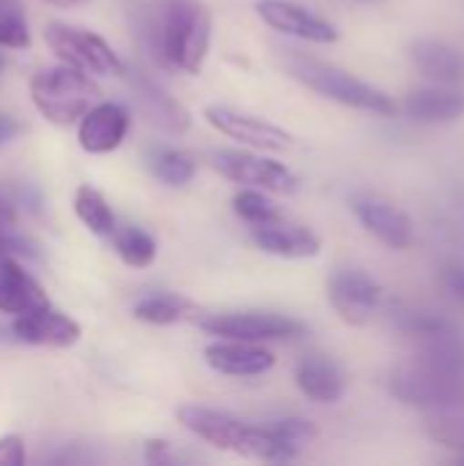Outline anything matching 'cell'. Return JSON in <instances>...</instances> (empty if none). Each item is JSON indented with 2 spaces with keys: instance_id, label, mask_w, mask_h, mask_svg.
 <instances>
[{
  "instance_id": "34",
  "label": "cell",
  "mask_w": 464,
  "mask_h": 466,
  "mask_svg": "<svg viewBox=\"0 0 464 466\" xmlns=\"http://www.w3.org/2000/svg\"><path fill=\"white\" fill-rule=\"evenodd\" d=\"M145 461L156 466L175 464L178 456H175V451H172V445L167 440H148L145 442Z\"/></svg>"
},
{
  "instance_id": "32",
  "label": "cell",
  "mask_w": 464,
  "mask_h": 466,
  "mask_svg": "<svg viewBox=\"0 0 464 466\" xmlns=\"http://www.w3.org/2000/svg\"><path fill=\"white\" fill-rule=\"evenodd\" d=\"M232 210H235V216L243 218L249 227H252V224H265V221L279 218V210H276V205L265 197V191L249 188V186H243V188L232 197Z\"/></svg>"
},
{
  "instance_id": "6",
  "label": "cell",
  "mask_w": 464,
  "mask_h": 466,
  "mask_svg": "<svg viewBox=\"0 0 464 466\" xmlns=\"http://www.w3.org/2000/svg\"><path fill=\"white\" fill-rule=\"evenodd\" d=\"M44 41L60 63L74 66L85 74H93V76H123L126 74L123 60L98 33L71 27L63 22H49L44 27Z\"/></svg>"
},
{
  "instance_id": "20",
  "label": "cell",
  "mask_w": 464,
  "mask_h": 466,
  "mask_svg": "<svg viewBox=\"0 0 464 466\" xmlns=\"http://www.w3.org/2000/svg\"><path fill=\"white\" fill-rule=\"evenodd\" d=\"M293 377H295L298 390L309 401H317V404H336L347 388L342 369L325 355H304L295 363Z\"/></svg>"
},
{
  "instance_id": "27",
  "label": "cell",
  "mask_w": 464,
  "mask_h": 466,
  "mask_svg": "<svg viewBox=\"0 0 464 466\" xmlns=\"http://www.w3.org/2000/svg\"><path fill=\"white\" fill-rule=\"evenodd\" d=\"M268 431H271V440L276 448V461H293L317 440L314 423H309L304 418L273 420V423H268Z\"/></svg>"
},
{
  "instance_id": "10",
  "label": "cell",
  "mask_w": 464,
  "mask_h": 466,
  "mask_svg": "<svg viewBox=\"0 0 464 466\" xmlns=\"http://www.w3.org/2000/svg\"><path fill=\"white\" fill-rule=\"evenodd\" d=\"M205 120L224 137L243 142L246 147L254 150H271V153H282L293 145V134L284 131L282 126L257 117L252 112H241L235 106L227 104H211L205 106Z\"/></svg>"
},
{
  "instance_id": "22",
  "label": "cell",
  "mask_w": 464,
  "mask_h": 466,
  "mask_svg": "<svg viewBox=\"0 0 464 466\" xmlns=\"http://www.w3.org/2000/svg\"><path fill=\"white\" fill-rule=\"evenodd\" d=\"M416 363L464 377V336H459V330L454 325H449L427 339H418Z\"/></svg>"
},
{
  "instance_id": "17",
  "label": "cell",
  "mask_w": 464,
  "mask_h": 466,
  "mask_svg": "<svg viewBox=\"0 0 464 466\" xmlns=\"http://www.w3.org/2000/svg\"><path fill=\"white\" fill-rule=\"evenodd\" d=\"M131 90L137 96V104H139L142 115L150 123H156L167 134H183V131H189V126H191L189 109L175 96H170L159 82H153L148 74L134 71L131 74Z\"/></svg>"
},
{
  "instance_id": "11",
  "label": "cell",
  "mask_w": 464,
  "mask_h": 466,
  "mask_svg": "<svg viewBox=\"0 0 464 466\" xmlns=\"http://www.w3.org/2000/svg\"><path fill=\"white\" fill-rule=\"evenodd\" d=\"M350 208H353L356 218L361 221V227L383 246H388L394 251H407L416 243V227H413L410 216L405 210H399L394 202H388L377 194H369V191H358L350 197Z\"/></svg>"
},
{
  "instance_id": "21",
  "label": "cell",
  "mask_w": 464,
  "mask_h": 466,
  "mask_svg": "<svg viewBox=\"0 0 464 466\" xmlns=\"http://www.w3.org/2000/svg\"><path fill=\"white\" fill-rule=\"evenodd\" d=\"M413 66L432 82L459 85L464 82V55L440 38H416L407 46Z\"/></svg>"
},
{
  "instance_id": "15",
  "label": "cell",
  "mask_w": 464,
  "mask_h": 466,
  "mask_svg": "<svg viewBox=\"0 0 464 466\" xmlns=\"http://www.w3.org/2000/svg\"><path fill=\"white\" fill-rule=\"evenodd\" d=\"M205 363L224 377H263L276 366V355L260 344L219 339L205 347Z\"/></svg>"
},
{
  "instance_id": "39",
  "label": "cell",
  "mask_w": 464,
  "mask_h": 466,
  "mask_svg": "<svg viewBox=\"0 0 464 466\" xmlns=\"http://www.w3.org/2000/svg\"><path fill=\"white\" fill-rule=\"evenodd\" d=\"M0 66H3V60H0Z\"/></svg>"
},
{
  "instance_id": "29",
  "label": "cell",
  "mask_w": 464,
  "mask_h": 466,
  "mask_svg": "<svg viewBox=\"0 0 464 466\" xmlns=\"http://www.w3.org/2000/svg\"><path fill=\"white\" fill-rule=\"evenodd\" d=\"M427 434L440 442L449 451L459 453V461H464V410L451 412H435L427 420Z\"/></svg>"
},
{
  "instance_id": "23",
  "label": "cell",
  "mask_w": 464,
  "mask_h": 466,
  "mask_svg": "<svg viewBox=\"0 0 464 466\" xmlns=\"http://www.w3.org/2000/svg\"><path fill=\"white\" fill-rule=\"evenodd\" d=\"M134 319L145 322V325H156V328H167V325H178L186 319H197V306L175 292H153L139 298L131 306Z\"/></svg>"
},
{
  "instance_id": "31",
  "label": "cell",
  "mask_w": 464,
  "mask_h": 466,
  "mask_svg": "<svg viewBox=\"0 0 464 466\" xmlns=\"http://www.w3.org/2000/svg\"><path fill=\"white\" fill-rule=\"evenodd\" d=\"M0 46L8 49L30 46V30H27L22 0H0Z\"/></svg>"
},
{
  "instance_id": "18",
  "label": "cell",
  "mask_w": 464,
  "mask_h": 466,
  "mask_svg": "<svg viewBox=\"0 0 464 466\" xmlns=\"http://www.w3.org/2000/svg\"><path fill=\"white\" fill-rule=\"evenodd\" d=\"M399 109L416 123H451L464 115V90L443 82L424 85L410 90Z\"/></svg>"
},
{
  "instance_id": "30",
  "label": "cell",
  "mask_w": 464,
  "mask_h": 466,
  "mask_svg": "<svg viewBox=\"0 0 464 466\" xmlns=\"http://www.w3.org/2000/svg\"><path fill=\"white\" fill-rule=\"evenodd\" d=\"M0 240L16 254V257H38V243L30 240L27 235L19 232V216H16V205L14 199L0 194Z\"/></svg>"
},
{
  "instance_id": "26",
  "label": "cell",
  "mask_w": 464,
  "mask_h": 466,
  "mask_svg": "<svg viewBox=\"0 0 464 466\" xmlns=\"http://www.w3.org/2000/svg\"><path fill=\"white\" fill-rule=\"evenodd\" d=\"M148 169L164 186H186L197 175V161L180 147L159 145L148 153Z\"/></svg>"
},
{
  "instance_id": "2",
  "label": "cell",
  "mask_w": 464,
  "mask_h": 466,
  "mask_svg": "<svg viewBox=\"0 0 464 466\" xmlns=\"http://www.w3.org/2000/svg\"><path fill=\"white\" fill-rule=\"evenodd\" d=\"M284 68L293 79H298L301 85H306L317 96L331 98L342 106L372 112L380 117H394L399 112L397 101L386 90L358 79L356 74H350L334 63L301 55L298 49H284Z\"/></svg>"
},
{
  "instance_id": "4",
  "label": "cell",
  "mask_w": 464,
  "mask_h": 466,
  "mask_svg": "<svg viewBox=\"0 0 464 466\" xmlns=\"http://www.w3.org/2000/svg\"><path fill=\"white\" fill-rule=\"evenodd\" d=\"M96 96L98 87L90 74L66 63L41 68L30 76V101L38 115L55 126L77 123L96 104Z\"/></svg>"
},
{
  "instance_id": "28",
  "label": "cell",
  "mask_w": 464,
  "mask_h": 466,
  "mask_svg": "<svg viewBox=\"0 0 464 466\" xmlns=\"http://www.w3.org/2000/svg\"><path fill=\"white\" fill-rule=\"evenodd\" d=\"M388 319L391 325L402 333V336H410V339H427L443 328H449L451 322L438 314V311H429V309H418V306H405V303H391L388 306Z\"/></svg>"
},
{
  "instance_id": "9",
  "label": "cell",
  "mask_w": 464,
  "mask_h": 466,
  "mask_svg": "<svg viewBox=\"0 0 464 466\" xmlns=\"http://www.w3.org/2000/svg\"><path fill=\"white\" fill-rule=\"evenodd\" d=\"M383 287L358 268H339L328 279V300L347 325H366L383 306Z\"/></svg>"
},
{
  "instance_id": "38",
  "label": "cell",
  "mask_w": 464,
  "mask_h": 466,
  "mask_svg": "<svg viewBox=\"0 0 464 466\" xmlns=\"http://www.w3.org/2000/svg\"><path fill=\"white\" fill-rule=\"evenodd\" d=\"M358 3H372V0H358Z\"/></svg>"
},
{
  "instance_id": "8",
  "label": "cell",
  "mask_w": 464,
  "mask_h": 466,
  "mask_svg": "<svg viewBox=\"0 0 464 466\" xmlns=\"http://www.w3.org/2000/svg\"><path fill=\"white\" fill-rule=\"evenodd\" d=\"M213 167L232 183L260 188L265 194H295L298 177L273 158L246 153V150H216Z\"/></svg>"
},
{
  "instance_id": "37",
  "label": "cell",
  "mask_w": 464,
  "mask_h": 466,
  "mask_svg": "<svg viewBox=\"0 0 464 466\" xmlns=\"http://www.w3.org/2000/svg\"><path fill=\"white\" fill-rule=\"evenodd\" d=\"M46 3H55V5H79V3H88V0H46Z\"/></svg>"
},
{
  "instance_id": "12",
  "label": "cell",
  "mask_w": 464,
  "mask_h": 466,
  "mask_svg": "<svg viewBox=\"0 0 464 466\" xmlns=\"http://www.w3.org/2000/svg\"><path fill=\"white\" fill-rule=\"evenodd\" d=\"M11 333L16 341L30 347H49V350H68L82 339V325L57 311L52 303H41L22 314H14Z\"/></svg>"
},
{
  "instance_id": "7",
  "label": "cell",
  "mask_w": 464,
  "mask_h": 466,
  "mask_svg": "<svg viewBox=\"0 0 464 466\" xmlns=\"http://www.w3.org/2000/svg\"><path fill=\"white\" fill-rule=\"evenodd\" d=\"M200 328L216 339H238V341H290L306 336V325L295 317L276 311H232V314H211L197 317Z\"/></svg>"
},
{
  "instance_id": "19",
  "label": "cell",
  "mask_w": 464,
  "mask_h": 466,
  "mask_svg": "<svg viewBox=\"0 0 464 466\" xmlns=\"http://www.w3.org/2000/svg\"><path fill=\"white\" fill-rule=\"evenodd\" d=\"M41 303H49L44 289L16 262V254L0 240V311L14 317L27 309H36Z\"/></svg>"
},
{
  "instance_id": "1",
  "label": "cell",
  "mask_w": 464,
  "mask_h": 466,
  "mask_svg": "<svg viewBox=\"0 0 464 466\" xmlns=\"http://www.w3.org/2000/svg\"><path fill=\"white\" fill-rule=\"evenodd\" d=\"M137 33L164 66L200 74L211 49V11L202 0H145L137 5Z\"/></svg>"
},
{
  "instance_id": "16",
  "label": "cell",
  "mask_w": 464,
  "mask_h": 466,
  "mask_svg": "<svg viewBox=\"0 0 464 466\" xmlns=\"http://www.w3.org/2000/svg\"><path fill=\"white\" fill-rule=\"evenodd\" d=\"M249 232H252V240L257 243V248H263L265 254L282 257V259H309V257H317L320 246H323L312 229H306L301 224L282 221V216L273 221H265V224H252Z\"/></svg>"
},
{
  "instance_id": "33",
  "label": "cell",
  "mask_w": 464,
  "mask_h": 466,
  "mask_svg": "<svg viewBox=\"0 0 464 466\" xmlns=\"http://www.w3.org/2000/svg\"><path fill=\"white\" fill-rule=\"evenodd\" d=\"M25 459V440L19 434L0 437V466H22Z\"/></svg>"
},
{
  "instance_id": "36",
  "label": "cell",
  "mask_w": 464,
  "mask_h": 466,
  "mask_svg": "<svg viewBox=\"0 0 464 466\" xmlns=\"http://www.w3.org/2000/svg\"><path fill=\"white\" fill-rule=\"evenodd\" d=\"M19 131H22V123H19L14 115L0 112V150H3L5 145H11V142L19 137Z\"/></svg>"
},
{
  "instance_id": "35",
  "label": "cell",
  "mask_w": 464,
  "mask_h": 466,
  "mask_svg": "<svg viewBox=\"0 0 464 466\" xmlns=\"http://www.w3.org/2000/svg\"><path fill=\"white\" fill-rule=\"evenodd\" d=\"M443 287H446V292H449L454 300L464 303V262H451V265H446V270H443Z\"/></svg>"
},
{
  "instance_id": "3",
  "label": "cell",
  "mask_w": 464,
  "mask_h": 466,
  "mask_svg": "<svg viewBox=\"0 0 464 466\" xmlns=\"http://www.w3.org/2000/svg\"><path fill=\"white\" fill-rule=\"evenodd\" d=\"M175 418L186 431L200 437L202 442L230 451L238 456L260 459V461H276V448L271 440L268 426H246L230 412L200 407V404H183L175 410Z\"/></svg>"
},
{
  "instance_id": "5",
  "label": "cell",
  "mask_w": 464,
  "mask_h": 466,
  "mask_svg": "<svg viewBox=\"0 0 464 466\" xmlns=\"http://www.w3.org/2000/svg\"><path fill=\"white\" fill-rule=\"evenodd\" d=\"M388 390L402 404L421 410L427 415L464 410V377L446 374L421 363L397 369L388 377Z\"/></svg>"
},
{
  "instance_id": "24",
  "label": "cell",
  "mask_w": 464,
  "mask_h": 466,
  "mask_svg": "<svg viewBox=\"0 0 464 466\" xmlns=\"http://www.w3.org/2000/svg\"><path fill=\"white\" fill-rule=\"evenodd\" d=\"M74 213L98 238H109L115 232V227H118V218H115L107 197L90 183L77 186V191H74Z\"/></svg>"
},
{
  "instance_id": "25",
  "label": "cell",
  "mask_w": 464,
  "mask_h": 466,
  "mask_svg": "<svg viewBox=\"0 0 464 466\" xmlns=\"http://www.w3.org/2000/svg\"><path fill=\"white\" fill-rule=\"evenodd\" d=\"M109 240H112V248L120 257V262L129 268L142 270V268H150L156 262V254H159L156 238L150 232H145L142 227H134V224L115 227Z\"/></svg>"
},
{
  "instance_id": "13",
  "label": "cell",
  "mask_w": 464,
  "mask_h": 466,
  "mask_svg": "<svg viewBox=\"0 0 464 466\" xmlns=\"http://www.w3.org/2000/svg\"><path fill=\"white\" fill-rule=\"evenodd\" d=\"M254 11L276 33H284V35H293L301 41L334 44L339 38V30L334 22H328L325 16L314 14L312 8H306L295 0H257Z\"/></svg>"
},
{
  "instance_id": "14",
  "label": "cell",
  "mask_w": 464,
  "mask_h": 466,
  "mask_svg": "<svg viewBox=\"0 0 464 466\" xmlns=\"http://www.w3.org/2000/svg\"><path fill=\"white\" fill-rule=\"evenodd\" d=\"M131 126V115L118 101H98L77 120L79 147L90 156L112 153L123 145Z\"/></svg>"
}]
</instances>
